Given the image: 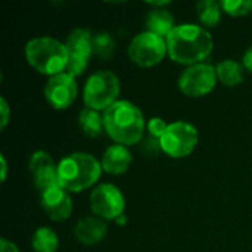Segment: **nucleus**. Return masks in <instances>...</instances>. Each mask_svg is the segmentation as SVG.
<instances>
[{
  "label": "nucleus",
  "instance_id": "nucleus-24",
  "mask_svg": "<svg viewBox=\"0 0 252 252\" xmlns=\"http://www.w3.org/2000/svg\"><path fill=\"white\" fill-rule=\"evenodd\" d=\"M89 61H90V59L77 58V56H68V63H66L65 72L77 78L78 75H81V74L87 69Z\"/></svg>",
  "mask_w": 252,
  "mask_h": 252
},
{
  "label": "nucleus",
  "instance_id": "nucleus-25",
  "mask_svg": "<svg viewBox=\"0 0 252 252\" xmlns=\"http://www.w3.org/2000/svg\"><path fill=\"white\" fill-rule=\"evenodd\" d=\"M167 127H168V124L162 118H159V117H154V118H151L148 121V131H149L151 136H154L157 139L162 137V134L165 133Z\"/></svg>",
  "mask_w": 252,
  "mask_h": 252
},
{
  "label": "nucleus",
  "instance_id": "nucleus-20",
  "mask_svg": "<svg viewBox=\"0 0 252 252\" xmlns=\"http://www.w3.org/2000/svg\"><path fill=\"white\" fill-rule=\"evenodd\" d=\"M221 6L214 0H201L196 3V15L199 22L205 27H216L221 19Z\"/></svg>",
  "mask_w": 252,
  "mask_h": 252
},
{
  "label": "nucleus",
  "instance_id": "nucleus-15",
  "mask_svg": "<svg viewBox=\"0 0 252 252\" xmlns=\"http://www.w3.org/2000/svg\"><path fill=\"white\" fill-rule=\"evenodd\" d=\"M93 35L87 28H75L72 30L65 41L68 56H77L90 59L93 55Z\"/></svg>",
  "mask_w": 252,
  "mask_h": 252
},
{
  "label": "nucleus",
  "instance_id": "nucleus-4",
  "mask_svg": "<svg viewBox=\"0 0 252 252\" xmlns=\"http://www.w3.org/2000/svg\"><path fill=\"white\" fill-rule=\"evenodd\" d=\"M25 58L28 63L40 74L53 77L65 72L68 63V50L65 43L53 37H35L25 44Z\"/></svg>",
  "mask_w": 252,
  "mask_h": 252
},
{
  "label": "nucleus",
  "instance_id": "nucleus-18",
  "mask_svg": "<svg viewBox=\"0 0 252 252\" xmlns=\"http://www.w3.org/2000/svg\"><path fill=\"white\" fill-rule=\"evenodd\" d=\"M78 127L87 137H99L105 131L103 115H100L99 111L84 108L78 115Z\"/></svg>",
  "mask_w": 252,
  "mask_h": 252
},
{
  "label": "nucleus",
  "instance_id": "nucleus-3",
  "mask_svg": "<svg viewBox=\"0 0 252 252\" xmlns=\"http://www.w3.org/2000/svg\"><path fill=\"white\" fill-rule=\"evenodd\" d=\"M102 171L100 161L90 154L75 152L66 155L58 164L59 186L66 192H83L99 180Z\"/></svg>",
  "mask_w": 252,
  "mask_h": 252
},
{
  "label": "nucleus",
  "instance_id": "nucleus-12",
  "mask_svg": "<svg viewBox=\"0 0 252 252\" xmlns=\"http://www.w3.org/2000/svg\"><path fill=\"white\" fill-rule=\"evenodd\" d=\"M41 208L53 221H63L72 213V199L69 192L61 186L41 192Z\"/></svg>",
  "mask_w": 252,
  "mask_h": 252
},
{
  "label": "nucleus",
  "instance_id": "nucleus-22",
  "mask_svg": "<svg viewBox=\"0 0 252 252\" xmlns=\"http://www.w3.org/2000/svg\"><path fill=\"white\" fill-rule=\"evenodd\" d=\"M220 6L230 16H245L252 12L251 0H221Z\"/></svg>",
  "mask_w": 252,
  "mask_h": 252
},
{
  "label": "nucleus",
  "instance_id": "nucleus-13",
  "mask_svg": "<svg viewBox=\"0 0 252 252\" xmlns=\"http://www.w3.org/2000/svg\"><path fill=\"white\" fill-rule=\"evenodd\" d=\"M108 233L105 220L99 217H84L74 227L75 239L83 245H96Z\"/></svg>",
  "mask_w": 252,
  "mask_h": 252
},
{
  "label": "nucleus",
  "instance_id": "nucleus-17",
  "mask_svg": "<svg viewBox=\"0 0 252 252\" xmlns=\"http://www.w3.org/2000/svg\"><path fill=\"white\" fill-rule=\"evenodd\" d=\"M216 72L217 80L229 87L239 86L244 81V66L232 59H224L219 62L216 66Z\"/></svg>",
  "mask_w": 252,
  "mask_h": 252
},
{
  "label": "nucleus",
  "instance_id": "nucleus-26",
  "mask_svg": "<svg viewBox=\"0 0 252 252\" xmlns=\"http://www.w3.org/2000/svg\"><path fill=\"white\" fill-rule=\"evenodd\" d=\"M0 114H1V128H4L9 123V118H10V108H9L4 97L0 99Z\"/></svg>",
  "mask_w": 252,
  "mask_h": 252
},
{
  "label": "nucleus",
  "instance_id": "nucleus-11",
  "mask_svg": "<svg viewBox=\"0 0 252 252\" xmlns=\"http://www.w3.org/2000/svg\"><path fill=\"white\" fill-rule=\"evenodd\" d=\"M28 167L32 176V182L40 192L59 186L58 165L55 164V161L46 151L32 152Z\"/></svg>",
  "mask_w": 252,
  "mask_h": 252
},
{
  "label": "nucleus",
  "instance_id": "nucleus-19",
  "mask_svg": "<svg viewBox=\"0 0 252 252\" xmlns=\"http://www.w3.org/2000/svg\"><path fill=\"white\" fill-rule=\"evenodd\" d=\"M31 247L35 252H56L59 247L58 235L50 227H40L34 232Z\"/></svg>",
  "mask_w": 252,
  "mask_h": 252
},
{
  "label": "nucleus",
  "instance_id": "nucleus-30",
  "mask_svg": "<svg viewBox=\"0 0 252 252\" xmlns=\"http://www.w3.org/2000/svg\"><path fill=\"white\" fill-rule=\"evenodd\" d=\"M115 221H117V223H118L120 226H124V224H126V221H127V217H126V216L123 214V216H120V217H118V219H117Z\"/></svg>",
  "mask_w": 252,
  "mask_h": 252
},
{
  "label": "nucleus",
  "instance_id": "nucleus-7",
  "mask_svg": "<svg viewBox=\"0 0 252 252\" xmlns=\"http://www.w3.org/2000/svg\"><path fill=\"white\" fill-rule=\"evenodd\" d=\"M165 53H168L167 38L159 37L151 31L139 32L128 44L130 59L136 65L143 68H149L159 63L164 59Z\"/></svg>",
  "mask_w": 252,
  "mask_h": 252
},
{
  "label": "nucleus",
  "instance_id": "nucleus-10",
  "mask_svg": "<svg viewBox=\"0 0 252 252\" xmlns=\"http://www.w3.org/2000/svg\"><path fill=\"white\" fill-rule=\"evenodd\" d=\"M78 94V84L75 77L61 72L53 77H49L44 86V96L47 102L55 109H66L69 108Z\"/></svg>",
  "mask_w": 252,
  "mask_h": 252
},
{
  "label": "nucleus",
  "instance_id": "nucleus-8",
  "mask_svg": "<svg viewBox=\"0 0 252 252\" xmlns=\"http://www.w3.org/2000/svg\"><path fill=\"white\" fill-rule=\"evenodd\" d=\"M124 195L112 183H102L90 193V210L102 220H117L124 214Z\"/></svg>",
  "mask_w": 252,
  "mask_h": 252
},
{
  "label": "nucleus",
  "instance_id": "nucleus-21",
  "mask_svg": "<svg viewBox=\"0 0 252 252\" xmlns=\"http://www.w3.org/2000/svg\"><path fill=\"white\" fill-rule=\"evenodd\" d=\"M115 52V41L109 32L100 31L93 35V53L100 59H111Z\"/></svg>",
  "mask_w": 252,
  "mask_h": 252
},
{
  "label": "nucleus",
  "instance_id": "nucleus-28",
  "mask_svg": "<svg viewBox=\"0 0 252 252\" xmlns=\"http://www.w3.org/2000/svg\"><path fill=\"white\" fill-rule=\"evenodd\" d=\"M242 63H244V68L251 71L252 72V47H250L245 53H244V58H242Z\"/></svg>",
  "mask_w": 252,
  "mask_h": 252
},
{
  "label": "nucleus",
  "instance_id": "nucleus-6",
  "mask_svg": "<svg viewBox=\"0 0 252 252\" xmlns=\"http://www.w3.org/2000/svg\"><path fill=\"white\" fill-rule=\"evenodd\" d=\"M159 140L164 154L171 158H185L189 157L198 145V130L186 121H176L168 124Z\"/></svg>",
  "mask_w": 252,
  "mask_h": 252
},
{
  "label": "nucleus",
  "instance_id": "nucleus-5",
  "mask_svg": "<svg viewBox=\"0 0 252 252\" xmlns=\"http://www.w3.org/2000/svg\"><path fill=\"white\" fill-rule=\"evenodd\" d=\"M121 90L120 78L108 69L96 71L89 77L83 90L84 105L94 111H106L118 100Z\"/></svg>",
  "mask_w": 252,
  "mask_h": 252
},
{
  "label": "nucleus",
  "instance_id": "nucleus-2",
  "mask_svg": "<svg viewBox=\"0 0 252 252\" xmlns=\"http://www.w3.org/2000/svg\"><path fill=\"white\" fill-rule=\"evenodd\" d=\"M103 126L108 136L118 145H139L145 133V117L134 103L117 100L103 112Z\"/></svg>",
  "mask_w": 252,
  "mask_h": 252
},
{
  "label": "nucleus",
  "instance_id": "nucleus-29",
  "mask_svg": "<svg viewBox=\"0 0 252 252\" xmlns=\"http://www.w3.org/2000/svg\"><path fill=\"white\" fill-rule=\"evenodd\" d=\"M0 164H1V182H4L7 177V162H6V158L3 154L0 155Z\"/></svg>",
  "mask_w": 252,
  "mask_h": 252
},
{
  "label": "nucleus",
  "instance_id": "nucleus-14",
  "mask_svg": "<svg viewBox=\"0 0 252 252\" xmlns=\"http://www.w3.org/2000/svg\"><path fill=\"white\" fill-rule=\"evenodd\" d=\"M133 157L130 154V151L127 149V146L124 145H111L102 155L100 164H102V170L106 171L108 174H123L126 173L130 165H131Z\"/></svg>",
  "mask_w": 252,
  "mask_h": 252
},
{
  "label": "nucleus",
  "instance_id": "nucleus-27",
  "mask_svg": "<svg viewBox=\"0 0 252 252\" xmlns=\"http://www.w3.org/2000/svg\"><path fill=\"white\" fill-rule=\"evenodd\" d=\"M0 252H19V250L13 242L7 241L6 238H1L0 239Z\"/></svg>",
  "mask_w": 252,
  "mask_h": 252
},
{
  "label": "nucleus",
  "instance_id": "nucleus-23",
  "mask_svg": "<svg viewBox=\"0 0 252 252\" xmlns=\"http://www.w3.org/2000/svg\"><path fill=\"white\" fill-rule=\"evenodd\" d=\"M139 149L140 152L148 157V158H154L157 157L159 152H162V148H161V140L148 134L146 137H143L139 143Z\"/></svg>",
  "mask_w": 252,
  "mask_h": 252
},
{
  "label": "nucleus",
  "instance_id": "nucleus-16",
  "mask_svg": "<svg viewBox=\"0 0 252 252\" xmlns=\"http://www.w3.org/2000/svg\"><path fill=\"white\" fill-rule=\"evenodd\" d=\"M146 28L148 31L167 38L171 31L177 27L174 24V16L167 9H152L146 15Z\"/></svg>",
  "mask_w": 252,
  "mask_h": 252
},
{
  "label": "nucleus",
  "instance_id": "nucleus-9",
  "mask_svg": "<svg viewBox=\"0 0 252 252\" xmlns=\"http://www.w3.org/2000/svg\"><path fill=\"white\" fill-rule=\"evenodd\" d=\"M217 83L216 66L210 63H195L188 66L179 77V89L192 97L208 94Z\"/></svg>",
  "mask_w": 252,
  "mask_h": 252
},
{
  "label": "nucleus",
  "instance_id": "nucleus-1",
  "mask_svg": "<svg viewBox=\"0 0 252 252\" xmlns=\"http://www.w3.org/2000/svg\"><path fill=\"white\" fill-rule=\"evenodd\" d=\"M214 40L210 31L196 24L177 25L167 37V49L170 58L183 65L202 63L210 56Z\"/></svg>",
  "mask_w": 252,
  "mask_h": 252
}]
</instances>
